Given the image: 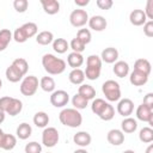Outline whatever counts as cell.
<instances>
[{
  "mask_svg": "<svg viewBox=\"0 0 153 153\" xmlns=\"http://www.w3.org/2000/svg\"><path fill=\"white\" fill-rule=\"evenodd\" d=\"M42 66L44 71L50 75H59L65 72L66 62L65 60L53 55V54H44L42 57Z\"/></svg>",
  "mask_w": 153,
  "mask_h": 153,
  "instance_id": "1",
  "label": "cell"
},
{
  "mask_svg": "<svg viewBox=\"0 0 153 153\" xmlns=\"http://www.w3.org/2000/svg\"><path fill=\"white\" fill-rule=\"evenodd\" d=\"M91 110L103 121H110L115 116V108L109 102H105L102 98L93 99L91 104Z\"/></svg>",
  "mask_w": 153,
  "mask_h": 153,
  "instance_id": "2",
  "label": "cell"
},
{
  "mask_svg": "<svg viewBox=\"0 0 153 153\" xmlns=\"http://www.w3.org/2000/svg\"><path fill=\"white\" fill-rule=\"evenodd\" d=\"M60 122L69 128H78L82 123V116L79 112V110L74 108H66L59 114Z\"/></svg>",
  "mask_w": 153,
  "mask_h": 153,
  "instance_id": "3",
  "label": "cell"
},
{
  "mask_svg": "<svg viewBox=\"0 0 153 153\" xmlns=\"http://www.w3.org/2000/svg\"><path fill=\"white\" fill-rule=\"evenodd\" d=\"M37 31H38L37 24L36 23H32V22H29V23L23 24L19 27H17L14 30V32L12 33V37H13V39L17 43H24L29 38L36 36L37 35Z\"/></svg>",
  "mask_w": 153,
  "mask_h": 153,
  "instance_id": "4",
  "label": "cell"
},
{
  "mask_svg": "<svg viewBox=\"0 0 153 153\" xmlns=\"http://www.w3.org/2000/svg\"><path fill=\"white\" fill-rule=\"evenodd\" d=\"M102 71V60L98 55H90L86 59V69L84 71L85 78L88 80H96L99 78Z\"/></svg>",
  "mask_w": 153,
  "mask_h": 153,
  "instance_id": "5",
  "label": "cell"
},
{
  "mask_svg": "<svg viewBox=\"0 0 153 153\" xmlns=\"http://www.w3.org/2000/svg\"><path fill=\"white\" fill-rule=\"evenodd\" d=\"M0 109L10 116H17L23 110V103L18 98L5 96L0 98Z\"/></svg>",
  "mask_w": 153,
  "mask_h": 153,
  "instance_id": "6",
  "label": "cell"
},
{
  "mask_svg": "<svg viewBox=\"0 0 153 153\" xmlns=\"http://www.w3.org/2000/svg\"><path fill=\"white\" fill-rule=\"evenodd\" d=\"M103 94L108 102H117L121 99V87L120 84L115 80H106L102 85Z\"/></svg>",
  "mask_w": 153,
  "mask_h": 153,
  "instance_id": "7",
  "label": "cell"
},
{
  "mask_svg": "<svg viewBox=\"0 0 153 153\" xmlns=\"http://www.w3.org/2000/svg\"><path fill=\"white\" fill-rule=\"evenodd\" d=\"M38 85H39V82H38L37 76H35V75L25 76L20 82V93L25 97H31L36 93Z\"/></svg>",
  "mask_w": 153,
  "mask_h": 153,
  "instance_id": "8",
  "label": "cell"
},
{
  "mask_svg": "<svg viewBox=\"0 0 153 153\" xmlns=\"http://www.w3.org/2000/svg\"><path fill=\"white\" fill-rule=\"evenodd\" d=\"M59 131L56 128L54 127H45L43 133H42V143L48 147V148H51V147H55L56 143L59 142Z\"/></svg>",
  "mask_w": 153,
  "mask_h": 153,
  "instance_id": "9",
  "label": "cell"
},
{
  "mask_svg": "<svg viewBox=\"0 0 153 153\" xmlns=\"http://www.w3.org/2000/svg\"><path fill=\"white\" fill-rule=\"evenodd\" d=\"M88 18L90 17H88V14L85 10L76 8V10H73L69 14V23L74 27H82L84 25L87 24Z\"/></svg>",
  "mask_w": 153,
  "mask_h": 153,
  "instance_id": "10",
  "label": "cell"
},
{
  "mask_svg": "<svg viewBox=\"0 0 153 153\" xmlns=\"http://www.w3.org/2000/svg\"><path fill=\"white\" fill-rule=\"evenodd\" d=\"M69 102V94L63 90H55L50 94V103L55 108H63Z\"/></svg>",
  "mask_w": 153,
  "mask_h": 153,
  "instance_id": "11",
  "label": "cell"
},
{
  "mask_svg": "<svg viewBox=\"0 0 153 153\" xmlns=\"http://www.w3.org/2000/svg\"><path fill=\"white\" fill-rule=\"evenodd\" d=\"M134 111V103L129 98H122L117 104V112L123 117H129Z\"/></svg>",
  "mask_w": 153,
  "mask_h": 153,
  "instance_id": "12",
  "label": "cell"
},
{
  "mask_svg": "<svg viewBox=\"0 0 153 153\" xmlns=\"http://www.w3.org/2000/svg\"><path fill=\"white\" fill-rule=\"evenodd\" d=\"M90 29H92L93 31H104L108 26V22L103 16H92L91 18H88L87 22Z\"/></svg>",
  "mask_w": 153,
  "mask_h": 153,
  "instance_id": "13",
  "label": "cell"
},
{
  "mask_svg": "<svg viewBox=\"0 0 153 153\" xmlns=\"http://www.w3.org/2000/svg\"><path fill=\"white\" fill-rule=\"evenodd\" d=\"M106 140L112 146H120L124 142V133L121 129H111L106 134Z\"/></svg>",
  "mask_w": 153,
  "mask_h": 153,
  "instance_id": "14",
  "label": "cell"
},
{
  "mask_svg": "<svg viewBox=\"0 0 153 153\" xmlns=\"http://www.w3.org/2000/svg\"><path fill=\"white\" fill-rule=\"evenodd\" d=\"M99 57L102 62L104 61L105 63H115L118 59V50L114 47H108L102 50V54Z\"/></svg>",
  "mask_w": 153,
  "mask_h": 153,
  "instance_id": "15",
  "label": "cell"
},
{
  "mask_svg": "<svg viewBox=\"0 0 153 153\" xmlns=\"http://www.w3.org/2000/svg\"><path fill=\"white\" fill-rule=\"evenodd\" d=\"M129 22L131 23V25L134 26H141L143 25L146 22H147V18H146V14L142 10H133L129 14Z\"/></svg>",
  "mask_w": 153,
  "mask_h": 153,
  "instance_id": "16",
  "label": "cell"
},
{
  "mask_svg": "<svg viewBox=\"0 0 153 153\" xmlns=\"http://www.w3.org/2000/svg\"><path fill=\"white\" fill-rule=\"evenodd\" d=\"M41 5L44 12L50 16L56 14L60 11V2L57 0H41Z\"/></svg>",
  "mask_w": 153,
  "mask_h": 153,
  "instance_id": "17",
  "label": "cell"
},
{
  "mask_svg": "<svg viewBox=\"0 0 153 153\" xmlns=\"http://www.w3.org/2000/svg\"><path fill=\"white\" fill-rule=\"evenodd\" d=\"M129 81L134 86H143L148 81V75H146L141 72H137V71H133L129 74Z\"/></svg>",
  "mask_w": 153,
  "mask_h": 153,
  "instance_id": "18",
  "label": "cell"
},
{
  "mask_svg": "<svg viewBox=\"0 0 153 153\" xmlns=\"http://www.w3.org/2000/svg\"><path fill=\"white\" fill-rule=\"evenodd\" d=\"M73 141H74L75 145H78L80 147H87L91 143L92 137L87 131H82L81 130V131H78L76 134H74Z\"/></svg>",
  "mask_w": 153,
  "mask_h": 153,
  "instance_id": "19",
  "label": "cell"
},
{
  "mask_svg": "<svg viewBox=\"0 0 153 153\" xmlns=\"http://www.w3.org/2000/svg\"><path fill=\"white\" fill-rule=\"evenodd\" d=\"M151 69H152V66H151V62L147 59H137L134 63V71L141 72V73H143L148 76L151 74Z\"/></svg>",
  "mask_w": 153,
  "mask_h": 153,
  "instance_id": "20",
  "label": "cell"
},
{
  "mask_svg": "<svg viewBox=\"0 0 153 153\" xmlns=\"http://www.w3.org/2000/svg\"><path fill=\"white\" fill-rule=\"evenodd\" d=\"M114 73L118 78H124L129 74V65L126 61H116L112 68Z\"/></svg>",
  "mask_w": 153,
  "mask_h": 153,
  "instance_id": "21",
  "label": "cell"
},
{
  "mask_svg": "<svg viewBox=\"0 0 153 153\" xmlns=\"http://www.w3.org/2000/svg\"><path fill=\"white\" fill-rule=\"evenodd\" d=\"M78 93L80 96H82L86 100H91L96 97V90L92 85H88V84H81L78 88Z\"/></svg>",
  "mask_w": 153,
  "mask_h": 153,
  "instance_id": "22",
  "label": "cell"
},
{
  "mask_svg": "<svg viewBox=\"0 0 153 153\" xmlns=\"http://www.w3.org/2000/svg\"><path fill=\"white\" fill-rule=\"evenodd\" d=\"M16 134H17V137H19L20 140H26L31 136L32 134V128L29 123L26 122H23L20 123L18 127H17V130H16Z\"/></svg>",
  "mask_w": 153,
  "mask_h": 153,
  "instance_id": "23",
  "label": "cell"
},
{
  "mask_svg": "<svg viewBox=\"0 0 153 153\" xmlns=\"http://www.w3.org/2000/svg\"><path fill=\"white\" fill-rule=\"evenodd\" d=\"M68 79H69V81L73 85H81V84H84V80H85L84 71L80 69V68L72 69L69 72V74H68Z\"/></svg>",
  "mask_w": 153,
  "mask_h": 153,
  "instance_id": "24",
  "label": "cell"
},
{
  "mask_svg": "<svg viewBox=\"0 0 153 153\" xmlns=\"http://www.w3.org/2000/svg\"><path fill=\"white\" fill-rule=\"evenodd\" d=\"M136 129H137V122L133 117H126L121 123V130L123 133L130 134V133H134Z\"/></svg>",
  "mask_w": 153,
  "mask_h": 153,
  "instance_id": "25",
  "label": "cell"
},
{
  "mask_svg": "<svg viewBox=\"0 0 153 153\" xmlns=\"http://www.w3.org/2000/svg\"><path fill=\"white\" fill-rule=\"evenodd\" d=\"M67 63H68V66L72 67L73 69L79 68V67L84 63V56H82L81 54H79V53H74V51H72V53L68 54Z\"/></svg>",
  "mask_w": 153,
  "mask_h": 153,
  "instance_id": "26",
  "label": "cell"
},
{
  "mask_svg": "<svg viewBox=\"0 0 153 153\" xmlns=\"http://www.w3.org/2000/svg\"><path fill=\"white\" fill-rule=\"evenodd\" d=\"M152 115H153V109H151L143 104L139 105L136 109V118L142 122H148V120Z\"/></svg>",
  "mask_w": 153,
  "mask_h": 153,
  "instance_id": "27",
  "label": "cell"
},
{
  "mask_svg": "<svg viewBox=\"0 0 153 153\" xmlns=\"http://www.w3.org/2000/svg\"><path fill=\"white\" fill-rule=\"evenodd\" d=\"M32 121H33V124L36 127H38V128H45L48 126V123H49V116L44 111H38V112H36L33 115Z\"/></svg>",
  "mask_w": 153,
  "mask_h": 153,
  "instance_id": "28",
  "label": "cell"
},
{
  "mask_svg": "<svg viewBox=\"0 0 153 153\" xmlns=\"http://www.w3.org/2000/svg\"><path fill=\"white\" fill-rule=\"evenodd\" d=\"M11 66H12L17 72H19L23 76L26 75L27 69H29V63H27V61H26L25 59H23V57H18V59L13 60V62L11 63Z\"/></svg>",
  "mask_w": 153,
  "mask_h": 153,
  "instance_id": "29",
  "label": "cell"
},
{
  "mask_svg": "<svg viewBox=\"0 0 153 153\" xmlns=\"http://www.w3.org/2000/svg\"><path fill=\"white\" fill-rule=\"evenodd\" d=\"M54 41V35L51 31H41L39 33L36 35V42L41 45H48L53 43Z\"/></svg>",
  "mask_w": 153,
  "mask_h": 153,
  "instance_id": "30",
  "label": "cell"
},
{
  "mask_svg": "<svg viewBox=\"0 0 153 153\" xmlns=\"http://www.w3.org/2000/svg\"><path fill=\"white\" fill-rule=\"evenodd\" d=\"M53 49L57 54H65L69 49V43L65 38H55L53 41Z\"/></svg>",
  "mask_w": 153,
  "mask_h": 153,
  "instance_id": "31",
  "label": "cell"
},
{
  "mask_svg": "<svg viewBox=\"0 0 153 153\" xmlns=\"http://www.w3.org/2000/svg\"><path fill=\"white\" fill-rule=\"evenodd\" d=\"M12 39H13L12 32H11L8 29H2V30H0V51H4V50L8 47L10 42H11Z\"/></svg>",
  "mask_w": 153,
  "mask_h": 153,
  "instance_id": "32",
  "label": "cell"
},
{
  "mask_svg": "<svg viewBox=\"0 0 153 153\" xmlns=\"http://www.w3.org/2000/svg\"><path fill=\"white\" fill-rule=\"evenodd\" d=\"M39 86H41V88L44 91V92H49V93H51V92H54L55 91V86H56V84H55V80L51 78V76H43L41 80H39Z\"/></svg>",
  "mask_w": 153,
  "mask_h": 153,
  "instance_id": "33",
  "label": "cell"
},
{
  "mask_svg": "<svg viewBox=\"0 0 153 153\" xmlns=\"http://www.w3.org/2000/svg\"><path fill=\"white\" fill-rule=\"evenodd\" d=\"M17 145V137L12 134H6L4 135V139H2V143H1V149H5V151H11L16 147Z\"/></svg>",
  "mask_w": 153,
  "mask_h": 153,
  "instance_id": "34",
  "label": "cell"
},
{
  "mask_svg": "<svg viewBox=\"0 0 153 153\" xmlns=\"http://www.w3.org/2000/svg\"><path fill=\"white\" fill-rule=\"evenodd\" d=\"M139 139L143 143H151L153 141V129L151 127H143L139 131Z\"/></svg>",
  "mask_w": 153,
  "mask_h": 153,
  "instance_id": "35",
  "label": "cell"
},
{
  "mask_svg": "<svg viewBox=\"0 0 153 153\" xmlns=\"http://www.w3.org/2000/svg\"><path fill=\"white\" fill-rule=\"evenodd\" d=\"M5 75H6V79L10 81V82H18L23 79V75L17 72L12 66H8L5 71Z\"/></svg>",
  "mask_w": 153,
  "mask_h": 153,
  "instance_id": "36",
  "label": "cell"
},
{
  "mask_svg": "<svg viewBox=\"0 0 153 153\" xmlns=\"http://www.w3.org/2000/svg\"><path fill=\"white\" fill-rule=\"evenodd\" d=\"M72 104L74 106V109L76 110H82V109H86L87 104H88V100H86L82 96H80L79 93H75L72 98Z\"/></svg>",
  "mask_w": 153,
  "mask_h": 153,
  "instance_id": "37",
  "label": "cell"
},
{
  "mask_svg": "<svg viewBox=\"0 0 153 153\" xmlns=\"http://www.w3.org/2000/svg\"><path fill=\"white\" fill-rule=\"evenodd\" d=\"M76 38L84 43L85 45L88 44L92 39V35H91V31L88 29H79L78 30V33H76Z\"/></svg>",
  "mask_w": 153,
  "mask_h": 153,
  "instance_id": "38",
  "label": "cell"
},
{
  "mask_svg": "<svg viewBox=\"0 0 153 153\" xmlns=\"http://www.w3.org/2000/svg\"><path fill=\"white\" fill-rule=\"evenodd\" d=\"M25 153H42V145L37 141H31L25 145Z\"/></svg>",
  "mask_w": 153,
  "mask_h": 153,
  "instance_id": "39",
  "label": "cell"
},
{
  "mask_svg": "<svg viewBox=\"0 0 153 153\" xmlns=\"http://www.w3.org/2000/svg\"><path fill=\"white\" fill-rule=\"evenodd\" d=\"M85 44L84 43H81L76 37H74L72 41H71V43H69V48L74 51V53H79V54H81L84 50H85Z\"/></svg>",
  "mask_w": 153,
  "mask_h": 153,
  "instance_id": "40",
  "label": "cell"
},
{
  "mask_svg": "<svg viewBox=\"0 0 153 153\" xmlns=\"http://www.w3.org/2000/svg\"><path fill=\"white\" fill-rule=\"evenodd\" d=\"M13 7L17 12L24 13L29 7V1L27 0H14L13 1Z\"/></svg>",
  "mask_w": 153,
  "mask_h": 153,
  "instance_id": "41",
  "label": "cell"
},
{
  "mask_svg": "<svg viewBox=\"0 0 153 153\" xmlns=\"http://www.w3.org/2000/svg\"><path fill=\"white\" fill-rule=\"evenodd\" d=\"M143 33L147 37H153V20H147L143 24Z\"/></svg>",
  "mask_w": 153,
  "mask_h": 153,
  "instance_id": "42",
  "label": "cell"
},
{
  "mask_svg": "<svg viewBox=\"0 0 153 153\" xmlns=\"http://www.w3.org/2000/svg\"><path fill=\"white\" fill-rule=\"evenodd\" d=\"M96 5L100 8V10H110L114 5L112 0H97Z\"/></svg>",
  "mask_w": 153,
  "mask_h": 153,
  "instance_id": "43",
  "label": "cell"
},
{
  "mask_svg": "<svg viewBox=\"0 0 153 153\" xmlns=\"http://www.w3.org/2000/svg\"><path fill=\"white\" fill-rule=\"evenodd\" d=\"M146 14V18L149 20H153V0H148L146 4V10L143 11Z\"/></svg>",
  "mask_w": 153,
  "mask_h": 153,
  "instance_id": "44",
  "label": "cell"
},
{
  "mask_svg": "<svg viewBox=\"0 0 153 153\" xmlns=\"http://www.w3.org/2000/svg\"><path fill=\"white\" fill-rule=\"evenodd\" d=\"M142 104L146 105V106H148V108H151V109H153V93H152V92L147 93V94L143 97Z\"/></svg>",
  "mask_w": 153,
  "mask_h": 153,
  "instance_id": "45",
  "label": "cell"
},
{
  "mask_svg": "<svg viewBox=\"0 0 153 153\" xmlns=\"http://www.w3.org/2000/svg\"><path fill=\"white\" fill-rule=\"evenodd\" d=\"M74 2L79 7H85V6H87L90 4V0H74Z\"/></svg>",
  "mask_w": 153,
  "mask_h": 153,
  "instance_id": "46",
  "label": "cell"
},
{
  "mask_svg": "<svg viewBox=\"0 0 153 153\" xmlns=\"http://www.w3.org/2000/svg\"><path fill=\"white\" fill-rule=\"evenodd\" d=\"M5 116H6V114H5V112H4V111L0 109V124H1V123L5 121Z\"/></svg>",
  "mask_w": 153,
  "mask_h": 153,
  "instance_id": "47",
  "label": "cell"
},
{
  "mask_svg": "<svg viewBox=\"0 0 153 153\" xmlns=\"http://www.w3.org/2000/svg\"><path fill=\"white\" fill-rule=\"evenodd\" d=\"M73 153H88L86 149H84V148H79V149H75Z\"/></svg>",
  "mask_w": 153,
  "mask_h": 153,
  "instance_id": "48",
  "label": "cell"
},
{
  "mask_svg": "<svg viewBox=\"0 0 153 153\" xmlns=\"http://www.w3.org/2000/svg\"><path fill=\"white\" fill-rule=\"evenodd\" d=\"M4 135H5V133H4V130L0 128V147H1V143H2V139H4Z\"/></svg>",
  "mask_w": 153,
  "mask_h": 153,
  "instance_id": "49",
  "label": "cell"
},
{
  "mask_svg": "<svg viewBox=\"0 0 153 153\" xmlns=\"http://www.w3.org/2000/svg\"><path fill=\"white\" fill-rule=\"evenodd\" d=\"M146 153H153V145H149L146 149Z\"/></svg>",
  "mask_w": 153,
  "mask_h": 153,
  "instance_id": "50",
  "label": "cell"
},
{
  "mask_svg": "<svg viewBox=\"0 0 153 153\" xmlns=\"http://www.w3.org/2000/svg\"><path fill=\"white\" fill-rule=\"evenodd\" d=\"M123 153H135V152H134L133 149H126V151H124Z\"/></svg>",
  "mask_w": 153,
  "mask_h": 153,
  "instance_id": "51",
  "label": "cell"
},
{
  "mask_svg": "<svg viewBox=\"0 0 153 153\" xmlns=\"http://www.w3.org/2000/svg\"><path fill=\"white\" fill-rule=\"evenodd\" d=\"M1 86H2V81H1V79H0V88H1Z\"/></svg>",
  "mask_w": 153,
  "mask_h": 153,
  "instance_id": "52",
  "label": "cell"
},
{
  "mask_svg": "<svg viewBox=\"0 0 153 153\" xmlns=\"http://www.w3.org/2000/svg\"><path fill=\"white\" fill-rule=\"evenodd\" d=\"M48 153H50V152H48Z\"/></svg>",
  "mask_w": 153,
  "mask_h": 153,
  "instance_id": "53",
  "label": "cell"
}]
</instances>
